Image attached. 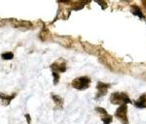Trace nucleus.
I'll return each mask as SVG.
<instances>
[{
  "mask_svg": "<svg viewBox=\"0 0 146 124\" xmlns=\"http://www.w3.org/2000/svg\"><path fill=\"white\" fill-rule=\"evenodd\" d=\"M91 83V79L89 77H80V78L75 79L72 81V86L76 89L79 90H84L86 88H88L90 86Z\"/></svg>",
  "mask_w": 146,
  "mask_h": 124,
  "instance_id": "1",
  "label": "nucleus"
},
{
  "mask_svg": "<svg viewBox=\"0 0 146 124\" xmlns=\"http://www.w3.org/2000/svg\"><path fill=\"white\" fill-rule=\"evenodd\" d=\"M110 101L112 104H129L131 103L129 96L127 95V93H119V92H115L112 93L111 97H110Z\"/></svg>",
  "mask_w": 146,
  "mask_h": 124,
  "instance_id": "2",
  "label": "nucleus"
},
{
  "mask_svg": "<svg viewBox=\"0 0 146 124\" xmlns=\"http://www.w3.org/2000/svg\"><path fill=\"white\" fill-rule=\"evenodd\" d=\"M127 113H128V107H127L126 104L121 105L118 109H117L116 113H115V115L116 117L119 119L122 122V124H128L129 120H128V115H127Z\"/></svg>",
  "mask_w": 146,
  "mask_h": 124,
  "instance_id": "3",
  "label": "nucleus"
},
{
  "mask_svg": "<svg viewBox=\"0 0 146 124\" xmlns=\"http://www.w3.org/2000/svg\"><path fill=\"white\" fill-rule=\"evenodd\" d=\"M110 87V85H106V83H98V96H104L107 93L108 88Z\"/></svg>",
  "mask_w": 146,
  "mask_h": 124,
  "instance_id": "4",
  "label": "nucleus"
},
{
  "mask_svg": "<svg viewBox=\"0 0 146 124\" xmlns=\"http://www.w3.org/2000/svg\"><path fill=\"white\" fill-rule=\"evenodd\" d=\"M135 106L138 109H145L146 108V94L140 96L137 100L135 102Z\"/></svg>",
  "mask_w": 146,
  "mask_h": 124,
  "instance_id": "5",
  "label": "nucleus"
},
{
  "mask_svg": "<svg viewBox=\"0 0 146 124\" xmlns=\"http://www.w3.org/2000/svg\"><path fill=\"white\" fill-rule=\"evenodd\" d=\"M52 69L54 70V72H65V69H66V67H65V63H60V64H58V63H55V64L52 65Z\"/></svg>",
  "mask_w": 146,
  "mask_h": 124,
  "instance_id": "6",
  "label": "nucleus"
},
{
  "mask_svg": "<svg viewBox=\"0 0 146 124\" xmlns=\"http://www.w3.org/2000/svg\"><path fill=\"white\" fill-rule=\"evenodd\" d=\"M131 13L133 14V15H135L136 17H138L139 18H143L144 17H143V14L142 12L140 11V9L138 8L137 6H131Z\"/></svg>",
  "mask_w": 146,
  "mask_h": 124,
  "instance_id": "7",
  "label": "nucleus"
},
{
  "mask_svg": "<svg viewBox=\"0 0 146 124\" xmlns=\"http://www.w3.org/2000/svg\"><path fill=\"white\" fill-rule=\"evenodd\" d=\"M0 98L2 99V101H3L5 104H9L12 100H13L14 98V95L13 96H6V95H3V94H0Z\"/></svg>",
  "mask_w": 146,
  "mask_h": 124,
  "instance_id": "8",
  "label": "nucleus"
},
{
  "mask_svg": "<svg viewBox=\"0 0 146 124\" xmlns=\"http://www.w3.org/2000/svg\"><path fill=\"white\" fill-rule=\"evenodd\" d=\"M101 120H102V122L104 124H110L112 122V116L109 115V114H105L104 116H101Z\"/></svg>",
  "mask_w": 146,
  "mask_h": 124,
  "instance_id": "9",
  "label": "nucleus"
},
{
  "mask_svg": "<svg viewBox=\"0 0 146 124\" xmlns=\"http://www.w3.org/2000/svg\"><path fill=\"white\" fill-rule=\"evenodd\" d=\"M1 57L3 58L4 60H10V59H13L14 54L12 52H5L1 55Z\"/></svg>",
  "mask_w": 146,
  "mask_h": 124,
  "instance_id": "10",
  "label": "nucleus"
},
{
  "mask_svg": "<svg viewBox=\"0 0 146 124\" xmlns=\"http://www.w3.org/2000/svg\"><path fill=\"white\" fill-rule=\"evenodd\" d=\"M53 97V99H54V101H55L56 104H62V99L60 97V96H56V95H53L52 96Z\"/></svg>",
  "mask_w": 146,
  "mask_h": 124,
  "instance_id": "11",
  "label": "nucleus"
},
{
  "mask_svg": "<svg viewBox=\"0 0 146 124\" xmlns=\"http://www.w3.org/2000/svg\"><path fill=\"white\" fill-rule=\"evenodd\" d=\"M96 3L100 4V5L101 6V8H102L103 10H104V9H106L107 5H106V3H105V2L103 1V0H96Z\"/></svg>",
  "mask_w": 146,
  "mask_h": 124,
  "instance_id": "12",
  "label": "nucleus"
},
{
  "mask_svg": "<svg viewBox=\"0 0 146 124\" xmlns=\"http://www.w3.org/2000/svg\"><path fill=\"white\" fill-rule=\"evenodd\" d=\"M53 76H54V83L56 85L58 81V73H56V72H53Z\"/></svg>",
  "mask_w": 146,
  "mask_h": 124,
  "instance_id": "13",
  "label": "nucleus"
},
{
  "mask_svg": "<svg viewBox=\"0 0 146 124\" xmlns=\"http://www.w3.org/2000/svg\"><path fill=\"white\" fill-rule=\"evenodd\" d=\"M25 117H27V123H28V124H30V122H31V121H30V116H29V114H25Z\"/></svg>",
  "mask_w": 146,
  "mask_h": 124,
  "instance_id": "14",
  "label": "nucleus"
},
{
  "mask_svg": "<svg viewBox=\"0 0 146 124\" xmlns=\"http://www.w3.org/2000/svg\"><path fill=\"white\" fill-rule=\"evenodd\" d=\"M142 4H143V6L146 8V0H142Z\"/></svg>",
  "mask_w": 146,
  "mask_h": 124,
  "instance_id": "15",
  "label": "nucleus"
},
{
  "mask_svg": "<svg viewBox=\"0 0 146 124\" xmlns=\"http://www.w3.org/2000/svg\"><path fill=\"white\" fill-rule=\"evenodd\" d=\"M60 2H65L66 0H60Z\"/></svg>",
  "mask_w": 146,
  "mask_h": 124,
  "instance_id": "16",
  "label": "nucleus"
}]
</instances>
